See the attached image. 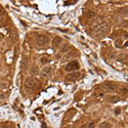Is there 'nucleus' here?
Wrapping results in <instances>:
<instances>
[{"instance_id":"ea45409f","label":"nucleus","mask_w":128,"mask_h":128,"mask_svg":"<svg viewBox=\"0 0 128 128\" xmlns=\"http://www.w3.org/2000/svg\"><path fill=\"white\" fill-rule=\"evenodd\" d=\"M102 1H106V0H102Z\"/></svg>"},{"instance_id":"f8f14e48","label":"nucleus","mask_w":128,"mask_h":128,"mask_svg":"<svg viewBox=\"0 0 128 128\" xmlns=\"http://www.w3.org/2000/svg\"><path fill=\"white\" fill-rule=\"evenodd\" d=\"M62 42H63V39L59 36H56V37H55V39L52 40V46L53 47H57V46H59L60 44H62Z\"/></svg>"},{"instance_id":"6e6552de","label":"nucleus","mask_w":128,"mask_h":128,"mask_svg":"<svg viewBox=\"0 0 128 128\" xmlns=\"http://www.w3.org/2000/svg\"><path fill=\"white\" fill-rule=\"evenodd\" d=\"M52 71H53V69H52L51 66H46V67H44V68L41 70V76L43 78L49 77L52 74Z\"/></svg>"},{"instance_id":"2f4dec72","label":"nucleus","mask_w":128,"mask_h":128,"mask_svg":"<svg viewBox=\"0 0 128 128\" xmlns=\"http://www.w3.org/2000/svg\"><path fill=\"white\" fill-rule=\"evenodd\" d=\"M77 1H78V0H71V1L66 2V4H73V3H76Z\"/></svg>"},{"instance_id":"c9c22d12","label":"nucleus","mask_w":128,"mask_h":128,"mask_svg":"<svg viewBox=\"0 0 128 128\" xmlns=\"http://www.w3.org/2000/svg\"><path fill=\"white\" fill-rule=\"evenodd\" d=\"M42 128H47V126H46V124L44 122H42Z\"/></svg>"},{"instance_id":"7c9ffc66","label":"nucleus","mask_w":128,"mask_h":128,"mask_svg":"<svg viewBox=\"0 0 128 128\" xmlns=\"http://www.w3.org/2000/svg\"><path fill=\"white\" fill-rule=\"evenodd\" d=\"M121 92H122L123 94H126V93L128 92V89H127V88H125V87H124V88L122 87V88H121Z\"/></svg>"},{"instance_id":"f03ea898","label":"nucleus","mask_w":128,"mask_h":128,"mask_svg":"<svg viewBox=\"0 0 128 128\" xmlns=\"http://www.w3.org/2000/svg\"><path fill=\"white\" fill-rule=\"evenodd\" d=\"M76 113H77V111L74 110V109H71V110H69L68 112H67L66 115L64 116L63 121H62V127H65V125L68 124L70 121L73 119V117L76 115Z\"/></svg>"},{"instance_id":"e433bc0d","label":"nucleus","mask_w":128,"mask_h":128,"mask_svg":"<svg viewBox=\"0 0 128 128\" xmlns=\"http://www.w3.org/2000/svg\"><path fill=\"white\" fill-rule=\"evenodd\" d=\"M124 37H125V38H128V33H124Z\"/></svg>"},{"instance_id":"9d476101","label":"nucleus","mask_w":128,"mask_h":128,"mask_svg":"<svg viewBox=\"0 0 128 128\" xmlns=\"http://www.w3.org/2000/svg\"><path fill=\"white\" fill-rule=\"evenodd\" d=\"M29 74L33 77V76H36V75H38L39 74V68L37 66H35V65H33V66H31L30 67V69H29Z\"/></svg>"},{"instance_id":"5701e85b","label":"nucleus","mask_w":128,"mask_h":128,"mask_svg":"<svg viewBox=\"0 0 128 128\" xmlns=\"http://www.w3.org/2000/svg\"><path fill=\"white\" fill-rule=\"evenodd\" d=\"M113 18H114V21L117 22V23H121V22L123 21V19H122V16H120V15H114Z\"/></svg>"},{"instance_id":"39448f33","label":"nucleus","mask_w":128,"mask_h":128,"mask_svg":"<svg viewBox=\"0 0 128 128\" xmlns=\"http://www.w3.org/2000/svg\"><path fill=\"white\" fill-rule=\"evenodd\" d=\"M49 42V39L44 35H38L36 38V43L39 47H43Z\"/></svg>"},{"instance_id":"a878e982","label":"nucleus","mask_w":128,"mask_h":128,"mask_svg":"<svg viewBox=\"0 0 128 128\" xmlns=\"http://www.w3.org/2000/svg\"><path fill=\"white\" fill-rule=\"evenodd\" d=\"M121 25H122L124 28H128V19H123V21L121 22Z\"/></svg>"},{"instance_id":"4c0bfd02","label":"nucleus","mask_w":128,"mask_h":128,"mask_svg":"<svg viewBox=\"0 0 128 128\" xmlns=\"http://www.w3.org/2000/svg\"><path fill=\"white\" fill-rule=\"evenodd\" d=\"M2 39H3V35H2V34H0V41H1Z\"/></svg>"},{"instance_id":"f704fd0d","label":"nucleus","mask_w":128,"mask_h":128,"mask_svg":"<svg viewBox=\"0 0 128 128\" xmlns=\"http://www.w3.org/2000/svg\"><path fill=\"white\" fill-rule=\"evenodd\" d=\"M114 56H115V52H111L110 53V58H113Z\"/></svg>"},{"instance_id":"ddd939ff","label":"nucleus","mask_w":128,"mask_h":128,"mask_svg":"<svg viewBox=\"0 0 128 128\" xmlns=\"http://www.w3.org/2000/svg\"><path fill=\"white\" fill-rule=\"evenodd\" d=\"M103 22H104V18H95V19L93 21L91 27H92L93 29H95V28H97V27H98L100 24H102Z\"/></svg>"},{"instance_id":"9b49d317","label":"nucleus","mask_w":128,"mask_h":128,"mask_svg":"<svg viewBox=\"0 0 128 128\" xmlns=\"http://www.w3.org/2000/svg\"><path fill=\"white\" fill-rule=\"evenodd\" d=\"M85 16H86V18H96V16H97V13H96V11L95 10H93V9H89V10H87L86 11V13H85Z\"/></svg>"},{"instance_id":"cd10ccee","label":"nucleus","mask_w":128,"mask_h":128,"mask_svg":"<svg viewBox=\"0 0 128 128\" xmlns=\"http://www.w3.org/2000/svg\"><path fill=\"white\" fill-rule=\"evenodd\" d=\"M74 53H77L76 51H74V50H72L71 52H69L68 55H66V58H70V57H72V55H74Z\"/></svg>"},{"instance_id":"bb28decb","label":"nucleus","mask_w":128,"mask_h":128,"mask_svg":"<svg viewBox=\"0 0 128 128\" xmlns=\"http://www.w3.org/2000/svg\"><path fill=\"white\" fill-rule=\"evenodd\" d=\"M81 95H83V92H82V91H80V92H78V93L76 94V95H75V100H79L80 98H81V97H80V96H81Z\"/></svg>"},{"instance_id":"4468645a","label":"nucleus","mask_w":128,"mask_h":128,"mask_svg":"<svg viewBox=\"0 0 128 128\" xmlns=\"http://www.w3.org/2000/svg\"><path fill=\"white\" fill-rule=\"evenodd\" d=\"M104 90H102L100 88H98V87H96L95 89H94V91H93V95L94 96H96V97H98V96H103L104 95Z\"/></svg>"},{"instance_id":"c756f323","label":"nucleus","mask_w":128,"mask_h":128,"mask_svg":"<svg viewBox=\"0 0 128 128\" xmlns=\"http://www.w3.org/2000/svg\"><path fill=\"white\" fill-rule=\"evenodd\" d=\"M120 112H121V110L119 109V108H117V109H115V111H114V113H115V115H120Z\"/></svg>"},{"instance_id":"393cba45","label":"nucleus","mask_w":128,"mask_h":128,"mask_svg":"<svg viewBox=\"0 0 128 128\" xmlns=\"http://www.w3.org/2000/svg\"><path fill=\"white\" fill-rule=\"evenodd\" d=\"M1 128H11V124L8 122H5L1 125Z\"/></svg>"},{"instance_id":"0eeeda50","label":"nucleus","mask_w":128,"mask_h":128,"mask_svg":"<svg viewBox=\"0 0 128 128\" xmlns=\"http://www.w3.org/2000/svg\"><path fill=\"white\" fill-rule=\"evenodd\" d=\"M79 77H80V73L74 71L73 73H69L68 75L66 76V80L67 81H69V82H73V81H76Z\"/></svg>"},{"instance_id":"473e14b6","label":"nucleus","mask_w":128,"mask_h":128,"mask_svg":"<svg viewBox=\"0 0 128 128\" xmlns=\"http://www.w3.org/2000/svg\"><path fill=\"white\" fill-rule=\"evenodd\" d=\"M3 17H4V15H2V13H0V23H2L3 22Z\"/></svg>"},{"instance_id":"f3484780","label":"nucleus","mask_w":128,"mask_h":128,"mask_svg":"<svg viewBox=\"0 0 128 128\" xmlns=\"http://www.w3.org/2000/svg\"><path fill=\"white\" fill-rule=\"evenodd\" d=\"M29 65V58L28 57H24L23 60H22V64H21V68L24 70V69H27V67Z\"/></svg>"},{"instance_id":"4be33fe9","label":"nucleus","mask_w":128,"mask_h":128,"mask_svg":"<svg viewBox=\"0 0 128 128\" xmlns=\"http://www.w3.org/2000/svg\"><path fill=\"white\" fill-rule=\"evenodd\" d=\"M111 127H112V124L110 122H107V121L106 122H103L98 126V128H111Z\"/></svg>"},{"instance_id":"7ed1b4c3","label":"nucleus","mask_w":128,"mask_h":128,"mask_svg":"<svg viewBox=\"0 0 128 128\" xmlns=\"http://www.w3.org/2000/svg\"><path fill=\"white\" fill-rule=\"evenodd\" d=\"M102 87L105 92H113L117 88V85H116V83H114L112 81H107V82L103 83Z\"/></svg>"},{"instance_id":"f257e3e1","label":"nucleus","mask_w":128,"mask_h":128,"mask_svg":"<svg viewBox=\"0 0 128 128\" xmlns=\"http://www.w3.org/2000/svg\"><path fill=\"white\" fill-rule=\"evenodd\" d=\"M108 31H109V24L104 21L97 28L94 29V36L95 37H104L108 33Z\"/></svg>"},{"instance_id":"dca6fc26","label":"nucleus","mask_w":128,"mask_h":128,"mask_svg":"<svg viewBox=\"0 0 128 128\" xmlns=\"http://www.w3.org/2000/svg\"><path fill=\"white\" fill-rule=\"evenodd\" d=\"M117 59L119 60V62H121V63L126 62V60L128 59V55H126V53H121V55H119L117 56Z\"/></svg>"},{"instance_id":"20e7f679","label":"nucleus","mask_w":128,"mask_h":128,"mask_svg":"<svg viewBox=\"0 0 128 128\" xmlns=\"http://www.w3.org/2000/svg\"><path fill=\"white\" fill-rule=\"evenodd\" d=\"M66 71L67 72H74V71H77L80 69V64L78 60H72L70 62L68 65L66 66Z\"/></svg>"},{"instance_id":"1a4fd4ad","label":"nucleus","mask_w":128,"mask_h":128,"mask_svg":"<svg viewBox=\"0 0 128 128\" xmlns=\"http://www.w3.org/2000/svg\"><path fill=\"white\" fill-rule=\"evenodd\" d=\"M121 100V97L119 95H110V96H107V102L110 103V104H116L118 102Z\"/></svg>"},{"instance_id":"b1692460","label":"nucleus","mask_w":128,"mask_h":128,"mask_svg":"<svg viewBox=\"0 0 128 128\" xmlns=\"http://www.w3.org/2000/svg\"><path fill=\"white\" fill-rule=\"evenodd\" d=\"M8 87V83L6 82H1L0 83V89H6Z\"/></svg>"},{"instance_id":"72a5a7b5","label":"nucleus","mask_w":128,"mask_h":128,"mask_svg":"<svg viewBox=\"0 0 128 128\" xmlns=\"http://www.w3.org/2000/svg\"><path fill=\"white\" fill-rule=\"evenodd\" d=\"M60 57H62V55H60V53H58V55H55V59H60Z\"/></svg>"},{"instance_id":"aec40b11","label":"nucleus","mask_w":128,"mask_h":128,"mask_svg":"<svg viewBox=\"0 0 128 128\" xmlns=\"http://www.w3.org/2000/svg\"><path fill=\"white\" fill-rule=\"evenodd\" d=\"M94 127H95V123L94 122H88L81 126V128H94Z\"/></svg>"},{"instance_id":"c85d7f7f","label":"nucleus","mask_w":128,"mask_h":128,"mask_svg":"<svg viewBox=\"0 0 128 128\" xmlns=\"http://www.w3.org/2000/svg\"><path fill=\"white\" fill-rule=\"evenodd\" d=\"M5 97H6V94L3 93V92H0V100L5 99Z\"/></svg>"},{"instance_id":"58836bf2","label":"nucleus","mask_w":128,"mask_h":128,"mask_svg":"<svg viewBox=\"0 0 128 128\" xmlns=\"http://www.w3.org/2000/svg\"><path fill=\"white\" fill-rule=\"evenodd\" d=\"M127 46H128V41H127V42L124 44V45H123V47H127Z\"/></svg>"},{"instance_id":"a211bd4d","label":"nucleus","mask_w":128,"mask_h":128,"mask_svg":"<svg viewBox=\"0 0 128 128\" xmlns=\"http://www.w3.org/2000/svg\"><path fill=\"white\" fill-rule=\"evenodd\" d=\"M119 12L124 17H128V6H124V7H122L119 10Z\"/></svg>"},{"instance_id":"2eb2a0df","label":"nucleus","mask_w":128,"mask_h":128,"mask_svg":"<svg viewBox=\"0 0 128 128\" xmlns=\"http://www.w3.org/2000/svg\"><path fill=\"white\" fill-rule=\"evenodd\" d=\"M114 45H115L116 48H121V47L123 46V39H121V38L116 39L115 41H114Z\"/></svg>"},{"instance_id":"423d86ee","label":"nucleus","mask_w":128,"mask_h":128,"mask_svg":"<svg viewBox=\"0 0 128 128\" xmlns=\"http://www.w3.org/2000/svg\"><path fill=\"white\" fill-rule=\"evenodd\" d=\"M36 79L34 77H29V78H27L26 79V81H25V87L26 88H33V87H35L36 86Z\"/></svg>"},{"instance_id":"412c9836","label":"nucleus","mask_w":128,"mask_h":128,"mask_svg":"<svg viewBox=\"0 0 128 128\" xmlns=\"http://www.w3.org/2000/svg\"><path fill=\"white\" fill-rule=\"evenodd\" d=\"M69 50H70V45L69 44H64L62 46V48H60V52L62 53H65V52L69 51Z\"/></svg>"},{"instance_id":"6ab92c4d","label":"nucleus","mask_w":128,"mask_h":128,"mask_svg":"<svg viewBox=\"0 0 128 128\" xmlns=\"http://www.w3.org/2000/svg\"><path fill=\"white\" fill-rule=\"evenodd\" d=\"M50 62V59L48 56H41V58H40V63H41V65H46V64H48Z\"/></svg>"}]
</instances>
